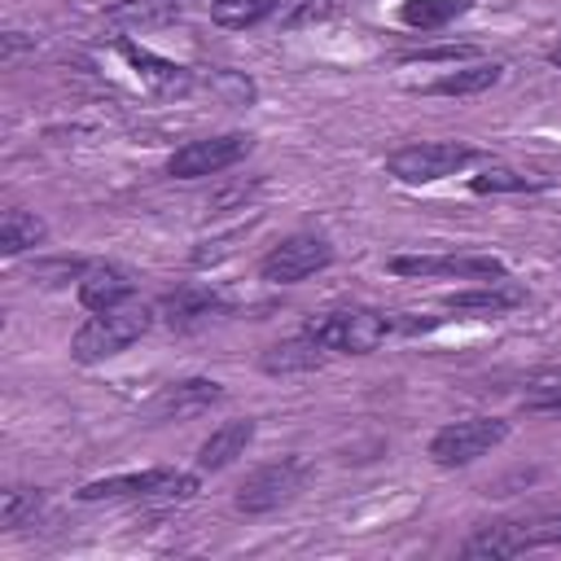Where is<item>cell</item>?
<instances>
[{
    "label": "cell",
    "mask_w": 561,
    "mask_h": 561,
    "mask_svg": "<svg viewBox=\"0 0 561 561\" xmlns=\"http://www.w3.org/2000/svg\"><path fill=\"white\" fill-rule=\"evenodd\" d=\"M158 320V307H145V302H123V307H110V311H92L75 337H70V355L79 364H101L118 351H127L131 342H140Z\"/></svg>",
    "instance_id": "cell-1"
},
{
    "label": "cell",
    "mask_w": 561,
    "mask_h": 561,
    "mask_svg": "<svg viewBox=\"0 0 561 561\" xmlns=\"http://www.w3.org/2000/svg\"><path fill=\"white\" fill-rule=\"evenodd\" d=\"M302 333L316 337L329 355H373L394 333V316L373 307H333V311L307 316Z\"/></svg>",
    "instance_id": "cell-2"
},
{
    "label": "cell",
    "mask_w": 561,
    "mask_h": 561,
    "mask_svg": "<svg viewBox=\"0 0 561 561\" xmlns=\"http://www.w3.org/2000/svg\"><path fill=\"white\" fill-rule=\"evenodd\" d=\"M197 495V473L184 469H140V473H114V478H96L79 486V500H158V504H175V500H193Z\"/></svg>",
    "instance_id": "cell-3"
},
{
    "label": "cell",
    "mask_w": 561,
    "mask_h": 561,
    "mask_svg": "<svg viewBox=\"0 0 561 561\" xmlns=\"http://www.w3.org/2000/svg\"><path fill=\"white\" fill-rule=\"evenodd\" d=\"M473 162H478V149L465 140H421V145L394 149L386 158V171L399 184H434V180H447Z\"/></svg>",
    "instance_id": "cell-4"
},
{
    "label": "cell",
    "mask_w": 561,
    "mask_h": 561,
    "mask_svg": "<svg viewBox=\"0 0 561 561\" xmlns=\"http://www.w3.org/2000/svg\"><path fill=\"white\" fill-rule=\"evenodd\" d=\"M504 438H508L504 416H465V421L443 425L430 438V460L443 465V469H460V465H473L478 456L495 451Z\"/></svg>",
    "instance_id": "cell-5"
},
{
    "label": "cell",
    "mask_w": 561,
    "mask_h": 561,
    "mask_svg": "<svg viewBox=\"0 0 561 561\" xmlns=\"http://www.w3.org/2000/svg\"><path fill=\"white\" fill-rule=\"evenodd\" d=\"M307 473H311V469H307L302 456H280V460L254 469V473L237 486V508H241V513H272V508L289 504V500L302 491Z\"/></svg>",
    "instance_id": "cell-6"
},
{
    "label": "cell",
    "mask_w": 561,
    "mask_h": 561,
    "mask_svg": "<svg viewBox=\"0 0 561 561\" xmlns=\"http://www.w3.org/2000/svg\"><path fill=\"white\" fill-rule=\"evenodd\" d=\"M329 263H333V245H329L324 237H316V232H294V237L276 241V245L263 254L259 276L272 280V285H298V280L324 272Z\"/></svg>",
    "instance_id": "cell-7"
},
{
    "label": "cell",
    "mask_w": 561,
    "mask_h": 561,
    "mask_svg": "<svg viewBox=\"0 0 561 561\" xmlns=\"http://www.w3.org/2000/svg\"><path fill=\"white\" fill-rule=\"evenodd\" d=\"M250 153V136L245 131H224V136H206V140H188L167 158V175L175 180H202V175H219L228 167H237Z\"/></svg>",
    "instance_id": "cell-8"
},
{
    "label": "cell",
    "mask_w": 561,
    "mask_h": 561,
    "mask_svg": "<svg viewBox=\"0 0 561 561\" xmlns=\"http://www.w3.org/2000/svg\"><path fill=\"white\" fill-rule=\"evenodd\" d=\"M394 276H456V280H508L495 254H394L386 263Z\"/></svg>",
    "instance_id": "cell-9"
},
{
    "label": "cell",
    "mask_w": 561,
    "mask_h": 561,
    "mask_svg": "<svg viewBox=\"0 0 561 561\" xmlns=\"http://www.w3.org/2000/svg\"><path fill=\"white\" fill-rule=\"evenodd\" d=\"M114 48H118V57L136 70V79H140L149 92H158V96H188V92H193V70H188V66L167 61V57L149 53V48L136 44V39H118Z\"/></svg>",
    "instance_id": "cell-10"
},
{
    "label": "cell",
    "mask_w": 561,
    "mask_h": 561,
    "mask_svg": "<svg viewBox=\"0 0 561 561\" xmlns=\"http://www.w3.org/2000/svg\"><path fill=\"white\" fill-rule=\"evenodd\" d=\"M228 311V298L206 289V285H184V289H171L162 302H158V320L188 333V329H202L210 320H219Z\"/></svg>",
    "instance_id": "cell-11"
},
{
    "label": "cell",
    "mask_w": 561,
    "mask_h": 561,
    "mask_svg": "<svg viewBox=\"0 0 561 561\" xmlns=\"http://www.w3.org/2000/svg\"><path fill=\"white\" fill-rule=\"evenodd\" d=\"M131 294H136V280H131V272L118 267V263H92V267L79 276V302H83L88 311L123 307V302H131Z\"/></svg>",
    "instance_id": "cell-12"
},
{
    "label": "cell",
    "mask_w": 561,
    "mask_h": 561,
    "mask_svg": "<svg viewBox=\"0 0 561 561\" xmlns=\"http://www.w3.org/2000/svg\"><path fill=\"white\" fill-rule=\"evenodd\" d=\"M224 399V386L210 381V377H188V381H175L167 386L158 399H153V416L158 421H180V416H193V412H206L210 403Z\"/></svg>",
    "instance_id": "cell-13"
},
{
    "label": "cell",
    "mask_w": 561,
    "mask_h": 561,
    "mask_svg": "<svg viewBox=\"0 0 561 561\" xmlns=\"http://www.w3.org/2000/svg\"><path fill=\"white\" fill-rule=\"evenodd\" d=\"M517 302H526V294L517 285H504V280H482L473 289H456L443 298V307L456 316H504Z\"/></svg>",
    "instance_id": "cell-14"
},
{
    "label": "cell",
    "mask_w": 561,
    "mask_h": 561,
    "mask_svg": "<svg viewBox=\"0 0 561 561\" xmlns=\"http://www.w3.org/2000/svg\"><path fill=\"white\" fill-rule=\"evenodd\" d=\"M250 438H254V421H250V416H245V421H224V425H215V430L202 438V447H197V469H206V473L228 469V465L250 447Z\"/></svg>",
    "instance_id": "cell-15"
},
{
    "label": "cell",
    "mask_w": 561,
    "mask_h": 561,
    "mask_svg": "<svg viewBox=\"0 0 561 561\" xmlns=\"http://www.w3.org/2000/svg\"><path fill=\"white\" fill-rule=\"evenodd\" d=\"M324 346L316 342V337H285V342H276V346H267L263 355H259V368L267 373V377H289V373H311V368H320L324 364Z\"/></svg>",
    "instance_id": "cell-16"
},
{
    "label": "cell",
    "mask_w": 561,
    "mask_h": 561,
    "mask_svg": "<svg viewBox=\"0 0 561 561\" xmlns=\"http://www.w3.org/2000/svg\"><path fill=\"white\" fill-rule=\"evenodd\" d=\"M504 79V66L500 61H473V66H460V70H447L430 83H421L425 96H478L486 88H495Z\"/></svg>",
    "instance_id": "cell-17"
},
{
    "label": "cell",
    "mask_w": 561,
    "mask_h": 561,
    "mask_svg": "<svg viewBox=\"0 0 561 561\" xmlns=\"http://www.w3.org/2000/svg\"><path fill=\"white\" fill-rule=\"evenodd\" d=\"M44 237H48V224L39 215H31L22 206L4 210V219H0V254H9V259L13 254H26V250L44 245Z\"/></svg>",
    "instance_id": "cell-18"
},
{
    "label": "cell",
    "mask_w": 561,
    "mask_h": 561,
    "mask_svg": "<svg viewBox=\"0 0 561 561\" xmlns=\"http://www.w3.org/2000/svg\"><path fill=\"white\" fill-rule=\"evenodd\" d=\"M517 552H526L517 522H491V526H478V530L460 543V557H517Z\"/></svg>",
    "instance_id": "cell-19"
},
{
    "label": "cell",
    "mask_w": 561,
    "mask_h": 561,
    "mask_svg": "<svg viewBox=\"0 0 561 561\" xmlns=\"http://www.w3.org/2000/svg\"><path fill=\"white\" fill-rule=\"evenodd\" d=\"M469 9H473V0H403L399 4V18L412 31H443L447 22H456Z\"/></svg>",
    "instance_id": "cell-20"
},
{
    "label": "cell",
    "mask_w": 561,
    "mask_h": 561,
    "mask_svg": "<svg viewBox=\"0 0 561 561\" xmlns=\"http://www.w3.org/2000/svg\"><path fill=\"white\" fill-rule=\"evenodd\" d=\"M469 188H473V193H530V188H548V180L491 162V167H482L478 175H469Z\"/></svg>",
    "instance_id": "cell-21"
},
{
    "label": "cell",
    "mask_w": 561,
    "mask_h": 561,
    "mask_svg": "<svg viewBox=\"0 0 561 561\" xmlns=\"http://www.w3.org/2000/svg\"><path fill=\"white\" fill-rule=\"evenodd\" d=\"M276 4H280V0H210V22L232 26V31L259 26L263 18L276 13Z\"/></svg>",
    "instance_id": "cell-22"
},
{
    "label": "cell",
    "mask_w": 561,
    "mask_h": 561,
    "mask_svg": "<svg viewBox=\"0 0 561 561\" xmlns=\"http://www.w3.org/2000/svg\"><path fill=\"white\" fill-rule=\"evenodd\" d=\"M333 13H337V0H280L276 4V22L285 31H302V26L329 22Z\"/></svg>",
    "instance_id": "cell-23"
},
{
    "label": "cell",
    "mask_w": 561,
    "mask_h": 561,
    "mask_svg": "<svg viewBox=\"0 0 561 561\" xmlns=\"http://www.w3.org/2000/svg\"><path fill=\"white\" fill-rule=\"evenodd\" d=\"M39 504H44L39 491H31V486H9V491L0 495V526H4V530L26 526V522L39 513Z\"/></svg>",
    "instance_id": "cell-24"
},
{
    "label": "cell",
    "mask_w": 561,
    "mask_h": 561,
    "mask_svg": "<svg viewBox=\"0 0 561 561\" xmlns=\"http://www.w3.org/2000/svg\"><path fill=\"white\" fill-rule=\"evenodd\" d=\"M175 13H180V4H175V0H123V4L114 9V18H118V22H140V26L171 22Z\"/></svg>",
    "instance_id": "cell-25"
},
{
    "label": "cell",
    "mask_w": 561,
    "mask_h": 561,
    "mask_svg": "<svg viewBox=\"0 0 561 561\" xmlns=\"http://www.w3.org/2000/svg\"><path fill=\"white\" fill-rule=\"evenodd\" d=\"M522 530V543L526 548H548V543H561V513H543L535 522H517Z\"/></svg>",
    "instance_id": "cell-26"
},
{
    "label": "cell",
    "mask_w": 561,
    "mask_h": 561,
    "mask_svg": "<svg viewBox=\"0 0 561 561\" xmlns=\"http://www.w3.org/2000/svg\"><path fill=\"white\" fill-rule=\"evenodd\" d=\"M92 263L83 259H53V263H35V280L39 285H66V280H79Z\"/></svg>",
    "instance_id": "cell-27"
},
{
    "label": "cell",
    "mask_w": 561,
    "mask_h": 561,
    "mask_svg": "<svg viewBox=\"0 0 561 561\" xmlns=\"http://www.w3.org/2000/svg\"><path fill=\"white\" fill-rule=\"evenodd\" d=\"M210 88L224 92L232 105H250V101H254V83H250L245 75H237V70H215V75H210Z\"/></svg>",
    "instance_id": "cell-28"
},
{
    "label": "cell",
    "mask_w": 561,
    "mask_h": 561,
    "mask_svg": "<svg viewBox=\"0 0 561 561\" xmlns=\"http://www.w3.org/2000/svg\"><path fill=\"white\" fill-rule=\"evenodd\" d=\"M526 408H530V412H552V416H561V377L535 386V390L526 394Z\"/></svg>",
    "instance_id": "cell-29"
},
{
    "label": "cell",
    "mask_w": 561,
    "mask_h": 561,
    "mask_svg": "<svg viewBox=\"0 0 561 561\" xmlns=\"http://www.w3.org/2000/svg\"><path fill=\"white\" fill-rule=\"evenodd\" d=\"M460 57H473V48H465V44H443V48L408 53V61H460Z\"/></svg>",
    "instance_id": "cell-30"
},
{
    "label": "cell",
    "mask_w": 561,
    "mask_h": 561,
    "mask_svg": "<svg viewBox=\"0 0 561 561\" xmlns=\"http://www.w3.org/2000/svg\"><path fill=\"white\" fill-rule=\"evenodd\" d=\"M548 61H552V66H557V70H561V39H557V44H552V48H548Z\"/></svg>",
    "instance_id": "cell-31"
}]
</instances>
